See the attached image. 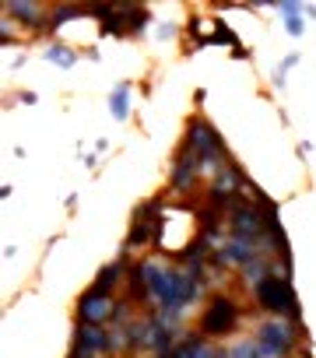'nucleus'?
<instances>
[{
	"label": "nucleus",
	"mask_w": 316,
	"mask_h": 358,
	"mask_svg": "<svg viewBox=\"0 0 316 358\" xmlns=\"http://www.w3.org/2000/svg\"><path fill=\"white\" fill-rule=\"evenodd\" d=\"M197 334L218 344H225L229 337H243V305L236 302V295H225V292L207 295L197 316Z\"/></svg>",
	"instance_id": "f257e3e1"
},
{
	"label": "nucleus",
	"mask_w": 316,
	"mask_h": 358,
	"mask_svg": "<svg viewBox=\"0 0 316 358\" xmlns=\"http://www.w3.org/2000/svg\"><path fill=\"white\" fill-rule=\"evenodd\" d=\"M183 144L193 151V155H197V162H200V169H204V172H211V176H215L222 165H229V162H232L225 137H222L215 127H211L204 116H190V120H186Z\"/></svg>",
	"instance_id": "f03ea898"
},
{
	"label": "nucleus",
	"mask_w": 316,
	"mask_h": 358,
	"mask_svg": "<svg viewBox=\"0 0 316 358\" xmlns=\"http://www.w3.org/2000/svg\"><path fill=\"white\" fill-rule=\"evenodd\" d=\"M253 305L263 316H285L292 323H302V305H299L295 285L281 274H271L267 281H260L253 288Z\"/></svg>",
	"instance_id": "7ed1b4c3"
},
{
	"label": "nucleus",
	"mask_w": 316,
	"mask_h": 358,
	"mask_svg": "<svg viewBox=\"0 0 316 358\" xmlns=\"http://www.w3.org/2000/svg\"><path fill=\"white\" fill-rule=\"evenodd\" d=\"M253 337L267 348L274 358H299V344H302V323H292L285 316H263L253 327Z\"/></svg>",
	"instance_id": "20e7f679"
},
{
	"label": "nucleus",
	"mask_w": 316,
	"mask_h": 358,
	"mask_svg": "<svg viewBox=\"0 0 316 358\" xmlns=\"http://www.w3.org/2000/svg\"><path fill=\"white\" fill-rule=\"evenodd\" d=\"M116 316V295H105V292H95L91 285L78 295L74 302V320L81 327H109Z\"/></svg>",
	"instance_id": "39448f33"
},
{
	"label": "nucleus",
	"mask_w": 316,
	"mask_h": 358,
	"mask_svg": "<svg viewBox=\"0 0 316 358\" xmlns=\"http://www.w3.org/2000/svg\"><path fill=\"white\" fill-rule=\"evenodd\" d=\"M225 222H229V235H243V239H260V235H267L263 211L256 208L253 200H246V197L232 204L229 215H225Z\"/></svg>",
	"instance_id": "423d86ee"
},
{
	"label": "nucleus",
	"mask_w": 316,
	"mask_h": 358,
	"mask_svg": "<svg viewBox=\"0 0 316 358\" xmlns=\"http://www.w3.org/2000/svg\"><path fill=\"white\" fill-rule=\"evenodd\" d=\"M71 351L78 358H109L113 355V330L109 327H81V323H74Z\"/></svg>",
	"instance_id": "0eeeda50"
},
{
	"label": "nucleus",
	"mask_w": 316,
	"mask_h": 358,
	"mask_svg": "<svg viewBox=\"0 0 316 358\" xmlns=\"http://www.w3.org/2000/svg\"><path fill=\"white\" fill-rule=\"evenodd\" d=\"M0 11H4L15 25H21V35L25 32H49V8L46 4H35V0H4L0 4Z\"/></svg>",
	"instance_id": "6e6552de"
},
{
	"label": "nucleus",
	"mask_w": 316,
	"mask_h": 358,
	"mask_svg": "<svg viewBox=\"0 0 316 358\" xmlns=\"http://www.w3.org/2000/svg\"><path fill=\"white\" fill-rule=\"evenodd\" d=\"M200 162H197V155L186 147V144H179L176 147V155H173V172H169V190L173 193H190L197 183H200Z\"/></svg>",
	"instance_id": "1a4fd4ad"
},
{
	"label": "nucleus",
	"mask_w": 316,
	"mask_h": 358,
	"mask_svg": "<svg viewBox=\"0 0 316 358\" xmlns=\"http://www.w3.org/2000/svg\"><path fill=\"white\" fill-rule=\"evenodd\" d=\"M127 274H130V267H127V260H109V264H102L98 271H95V278H91V288L95 292H105V295H116V288L127 281Z\"/></svg>",
	"instance_id": "9d476101"
},
{
	"label": "nucleus",
	"mask_w": 316,
	"mask_h": 358,
	"mask_svg": "<svg viewBox=\"0 0 316 358\" xmlns=\"http://www.w3.org/2000/svg\"><path fill=\"white\" fill-rule=\"evenodd\" d=\"M306 4H295V0H274V11L281 18V28L292 35V39H302L306 35V15H302Z\"/></svg>",
	"instance_id": "9b49d317"
},
{
	"label": "nucleus",
	"mask_w": 316,
	"mask_h": 358,
	"mask_svg": "<svg viewBox=\"0 0 316 358\" xmlns=\"http://www.w3.org/2000/svg\"><path fill=\"white\" fill-rule=\"evenodd\" d=\"M42 57H46L53 67H60V71H74V67H78V60H81V53H78V49H71L64 39H53V42H46Z\"/></svg>",
	"instance_id": "f8f14e48"
},
{
	"label": "nucleus",
	"mask_w": 316,
	"mask_h": 358,
	"mask_svg": "<svg viewBox=\"0 0 316 358\" xmlns=\"http://www.w3.org/2000/svg\"><path fill=\"white\" fill-rule=\"evenodd\" d=\"M81 18H91V8H81V4H53V8H49V32H64V25L81 21Z\"/></svg>",
	"instance_id": "ddd939ff"
},
{
	"label": "nucleus",
	"mask_w": 316,
	"mask_h": 358,
	"mask_svg": "<svg viewBox=\"0 0 316 358\" xmlns=\"http://www.w3.org/2000/svg\"><path fill=\"white\" fill-rule=\"evenodd\" d=\"M130 91H134V84H130V81H120V84L109 91V98H105V106H109V116L120 120V123L130 120Z\"/></svg>",
	"instance_id": "4468645a"
},
{
	"label": "nucleus",
	"mask_w": 316,
	"mask_h": 358,
	"mask_svg": "<svg viewBox=\"0 0 316 358\" xmlns=\"http://www.w3.org/2000/svg\"><path fill=\"white\" fill-rule=\"evenodd\" d=\"M229 358H274V355H271L267 348H263L253 334H249V337L243 334L236 344H229Z\"/></svg>",
	"instance_id": "2eb2a0df"
},
{
	"label": "nucleus",
	"mask_w": 316,
	"mask_h": 358,
	"mask_svg": "<svg viewBox=\"0 0 316 358\" xmlns=\"http://www.w3.org/2000/svg\"><path fill=\"white\" fill-rule=\"evenodd\" d=\"M299 60H302V53H299V49H292V53H285V57L274 64V71H271V84H274L278 91H285V84H288V71L299 67Z\"/></svg>",
	"instance_id": "dca6fc26"
},
{
	"label": "nucleus",
	"mask_w": 316,
	"mask_h": 358,
	"mask_svg": "<svg viewBox=\"0 0 316 358\" xmlns=\"http://www.w3.org/2000/svg\"><path fill=\"white\" fill-rule=\"evenodd\" d=\"M0 46H4V49L8 46H25V35H18V28H15V21L8 15H0Z\"/></svg>",
	"instance_id": "f3484780"
},
{
	"label": "nucleus",
	"mask_w": 316,
	"mask_h": 358,
	"mask_svg": "<svg viewBox=\"0 0 316 358\" xmlns=\"http://www.w3.org/2000/svg\"><path fill=\"white\" fill-rule=\"evenodd\" d=\"M151 21H155L151 8H144V4H134V8H130V35H141Z\"/></svg>",
	"instance_id": "a211bd4d"
},
{
	"label": "nucleus",
	"mask_w": 316,
	"mask_h": 358,
	"mask_svg": "<svg viewBox=\"0 0 316 358\" xmlns=\"http://www.w3.org/2000/svg\"><path fill=\"white\" fill-rule=\"evenodd\" d=\"M179 32H183V28H179V21H158V25H155V39H158V42H166V39H179Z\"/></svg>",
	"instance_id": "6ab92c4d"
},
{
	"label": "nucleus",
	"mask_w": 316,
	"mask_h": 358,
	"mask_svg": "<svg viewBox=\"0 0 316 358\" xmlns=\"http://www.w3.org/2000/svg\"><path fill=\"white\" fill-rule=\"evenodd\" d=\"M81 162H85V169H98V151L91 147V151H81Z\"/></svg>",
	"instance_id": "aec40b11"
},
{
	"label": "nucleus",
	"mask_w": 316,
	"mask_h": 358,
	"mask_svg": "<svg viewBox=\"0 0 316 358\" xmlns=\"http://www.w3.org/2000/svg\"><path fill=\"white\" fill-rule=\"evenodd\" d=\"M18 102H21V106H39V91H32V88H28V91H21V95H18Z\"/></svg>",
	"instance_id": "412c9836"
},
{
	"label": "nucleus",
	"mask_w": 316,
	"mask_h": 358,
	"mask_svg": "<svg viewBox=\"0 0 316 358\" xmlns=\"http://www.w3.org/2000/svg\"><path fill=\"white\" fill-rule=\"evenodd\" d=\"M232 60H253V49H246V46H236V49H232Z\"/></svg>",
	"instance_id": "4be33fe9"
},
{
	"label": "nucleus",
	"mask_w": 316,
	"mask_h": 358,
	"mask_svg": "<svg viewBox=\"0 0 316 358\" xmlns=\"http://www.w3.org/2000/svg\"><path fill=\"white\" fill-rule=\"evenodd\" d=\"M25 64H28V49H21V53L11 60V67H8V71H18V67H25Z\"/></svg>",
	"instance_id": "5701e85b"
},
{
	"label": "nucleus",
	"mask_w": 316,
	"mask_h": 358,
	"mask_svg": "<svg viewBox=\"0 0 316 358\" xmlns=\"http://www.w3.org/2000/svg\"><path fill=\"white\" fill-rule=\"evenodd\" d=\"M85 57H88V60H102V49H98V46H88Z\"/></svg>",
	"instance_id": "b1692460"
},
{
	"label": "nucleus",
	"mask_w": 316,
	"mask_h": 358,
	"mask_svg": "<svg viewBox=\"0 0 316 358\" xmlns=\"http://www.w3.org/2000/svg\"><path fill=\"white\" fill-rule=\"evenodd\" d=\"M204 98H207V88H197L193 91V106H204Z\"/></svg>",
	"instance_id": "393cba45"
},
{
	"label": "nucleus",
	"mask_w": 316,
	"mask_h": 358,
	"mask_svg": "<svg viewBox=\"0 0 316 358\" xmlns=\"http://www.w3.org/2000/svg\"><path fill=\"white\" fill-rule=\"evenodd\" d=\"M64 204H67V215H74V208H78V193H67Z\"/></svg>",
	"instance_id": "a878e982"
},
{
	"label": "nucleus",
	"mask_w": 316,
	"mask_h": 358,
	"mask_svg": "<svg viewBox=\"0 0 316 358\" xmlns=\"http://www.w3.org/2000/svg\"><path fill=\"white\" fill-rule=\"evenodd\" d=\"M302 15H306V21H316V4H306Z\"/></svg>",
	"instance_id": "bb28decb"
},
{
	"label": "nucleus",
	"mask_w": 316,
	"mask_h": 358,
	"mask_svg": "<svg viewBox=\"0 0 316 358\" xmlns=\"http://www.w3.org/2000/svg\"><path fill=\"white\" fill-rule=\"evenodd\" d=\"M309 151H313V144H309V141H299V155H302V159L309 155Z\"/></svg>",
	"instance_id": "cd10ccee"
}]
</instances>
